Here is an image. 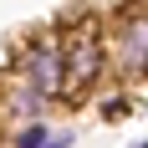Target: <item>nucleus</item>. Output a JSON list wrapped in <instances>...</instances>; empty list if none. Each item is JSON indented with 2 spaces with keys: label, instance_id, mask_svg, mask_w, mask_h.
Instances as JSON below:
<instances>
[{
  "label": "nucleus",
  "instance_id": "20e7f679",
  "mask_svg": "<svg viewBox=\"0 0 148 148\" xmlns=\"http://www.w3.org/2000/svg\"><path fill=\"white\" fill-rule=\"evenodd\" d=\"M46 107H51V102H46L36 87H26L21 77H15V87L5 92V112H10L15 123H36V118H46Z\"/></svg>",
  "mask_w": 148,
  "mask_h": 148
},
{
  "label": "nucleus",
  "instance_id": "f03ea898",
  "mask_svg": "<svg viewBox=\"0 0 148 148\" xmlns=\"http://www.w3.org/2000/svg\"><path fill=\"white\" fill-rule=\"evenodd\" d=\"M15 77L26 87H36L46 102L66 97V61H61V36L56 31H41V36H31L15 51Z\"/></svg>",
  "mask_w": 148,
  "mask_h": 148
},
{
  "label": "nucleus",
  "instance_id": "39448f33",
  "mask_svg": "<svg viewBox=\"0 0 148 148\" xmlns=\"http://www.w3.org/2000/svg\"><path fill=\"white\" fill-rule=\"evenodd\" d=\"M10 143H15V148H72V133L46 128V118H36V123H21Z\"/></svg>",
  "mask_w": 148,
  "mask_h": 148
},
{
  "label": "nucleus",
  "instance_id": "423d86ee",
  "mask_svg": "<svg viewBox=\"0 0 148 148\" xmlns=\"http://www.w3.org/2000/svg\"><path fill=\"white\" fill-rule=\"evenodd\" d=\"M123 112H133V107L123 102V97H107V107H102V118H107V123H118V118H123Z\"/></svg>",
  "mask_w": 148,
  "mask_h": 148
},
{
  "label": "nucleus",
  "instance_id": "7ed1b4c3",
  "mask_svg": "<svg viewBox=\"0 0 148 148\" xmlns=\"http://www.w3.org/2000/svg\"><path fill=\"white\" fill-rule=\"evenodd\" d=\"M107 36V66L123 77H148V5H123Z\"/></svg>",
  "mask_w": 148,
  "mask_h": 148
},
{
  "label": "nucleus",
  "instance_id": "f257e3e1",
  "mask_svg": "<svg viewBox=\"0 0 148 148\" xmlns=\"http://www.w3.org/2000/svg\"><path fill=\"white\" fill-rule=\"evenodd\" d=\"M61 36V61H66V97L92 92L107 77V36L92 26V15H77L56 31Z\"/></svg>",
  "mask_w": 148,
  "mask_h": 148
}]
</instances>
